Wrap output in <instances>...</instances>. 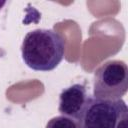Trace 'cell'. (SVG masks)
Segmentation results:
<instances>
[{
    "label": "cell",
    "mask_w": 128,
    "mask_h": 128,
    "mask_svg": "<svg viewBox=\"0 0 128 128\" xmlns=\"http://www.w3.org/2000/svg\"><path fill=\"white\" fill-rule=\"evenodd\" d=\"M22 59L35 70L48 72L55 69L65 55V40L53 29H35L28 32L21 45Z\"/></svg>",
    "instance_id": "obj_1"
},
{
    "label": "cell",
    "mask_w": 128,
    "mask_h": 128,
    "mask_svg": "<svg viewBox=\"0 0 128 128\" xmlns=\"http://www.w3.org/2000/svg\"><path fill=\"white\" fill-rule=\"evenodd\" d=\"M128 89V68L122 60H109L99 66L93 78V97L119 100Z\"/></svg>",
    "instance_id": "obj_2"
},
{
    "label": "cell",
    "mask_w": 128,
    "mask_h": 128,
    "mask_svg": "<svg viewBox=\"0 0 128 128\" xmlns=\"http://www.w3.org/2000/svg\"><path fill=\"white\" fill-rule=\"evenodd\" d=\"M128 112L122 100H100L90 96L79 120L81 128H116L121 116Z\"/></svg>",
    "instance_id": "obj_3"
},
{
    "label": "cell",
    "mask_w": 128,
    "mask_h": 128,
    "mask_svg": "<svg viewBox=\"0 0 128 128\" xmlns=\"http://www.w3.org/2000/svg\"><path fill=\"white\" fill-rule=\"evenodd\" d=\"M89 97L90 95L83 84H73L60 93L58 111L61 115L79 121Z\"/></svg>",
    "instance_id": "obj_4"
},
{
    "label": "cell",
    "mask_w": 128,
    "mask_h": 128,
    "mask_svg": "<svg viewBox=\"0 0 128 128\" xmlns=\"http://www.w3.org/2000/svg\"><path fill=\"white\" fill-rule=\"evenodd\" d=\"M46 128H81V125L79 121L73 118L60 115L50 119L46 124Z\"/></svg>",
    "instance_id": "obj_5"
},
{
    "label": "cell",
    "mask_w": 128,
    "mask_h": 128,
    "mask_svg": "<svg viewBox=\"0 0 128 128\" xmlns=\"http://www.w3.org/2000/svg\"><path fill=\"white\" fill-rule=\"evenodd\" d=\"M127 121H128V112H125L121 116L120 120L118 121V124H117L116 128H128L127 127Z\"/></svg>",
    "instance_id": "obj_6"
},
{
    "label": "cell",
    "mask_w": 128,
    "mask_h": 128,
    "mask_svg": "<svg viewBox=\"0 0 128 128\" xmlns=\"http://www.w3.org/2000/svg\"><path fill=\"white\" fill-rule=\"evenodd\" d=\"M5 4H6V2H5V1H0V10H1V8H2Z\"/></svg>",
    "instance_id": "obj_7"
}]
</instances>
